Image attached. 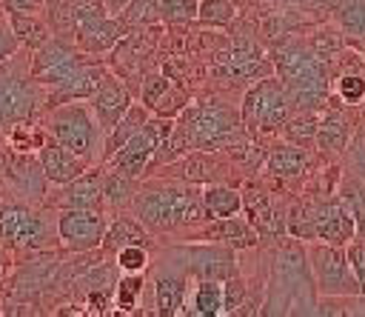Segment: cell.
Wrapping results in <instances>:
<instances>
[{
    "label": "cell",
    "mask_w": 365,
    "mask_h": 317,
    "mask_svg": "<svg viewBox=\"0 0 365 317\" xmlns=\"http://www.w3.org/2000/svg\"><path fill=\"white\" fill-rule=\"evenodd\" d=\"M134 208L140 223L154 231H171L205 217L202 197L191 186H163L140 191L134 197Z\"/></svg>",
    "instance_id": "obj_1"
},
{
    "label": "cell",
    "mask_w": 365,
    "mask_h": 317,
    "mask_svg": "<svg viewBox=\"0 0 365 317\" xmlns=\"http://www.w3.org/2000/svg\"><path fill=\"white\" fill-rule=\"evenodd\" d=\"M277 77L285 83L291 100H297L305 109H317L328 100V66L308 49L291 43L277 49L274 54Z\"/></svg>",
    "instance_id": "obj_2"
},
{
    "label": "cell",
    "mask_w": 365,
    "mask_h": 317,
    "mask_svg": "<svg viewBox=\"0 0 365 317\" xmlns=\"http://www.w3.org/2000/svg\"><path fill=\"white\" fill-rule=\"evenodd\" d=\"M48 134L86 163H94L106 151V131L100 129L97 117L74 100L54 106L48 117Z\"/></svg>",
    "instance_id": "obj_3"
},
{
    "label": "cell",
    "mask_w": 365,
    "mask_h": 317,
    "mask_svg": "<svg viewBox=\"0 0 365 317\" xmlns=\"http://www.w3.org/2000/svg\"><path fill=\"white\" fill-rule=\"evenodd\" d=\"M308 266L314 271V288L325 297H356L362 294L359 280L348 263V251L345 246H334V243H311L308 246Z\"/></svg>",
    "instance_id": "obj_4"
},
{
    "label": "cell",
    "mask_w": 365,
    "mask_h": 317,
    "mask_svg": "<svg viewBox=\"0 0 365 317\" xmlns=\"http://www.w3.org/2000/svg\"><path fill=\"white\" fill-rule=\"evenodd\" d=\"M291 114V94L279 77H262L254 83L242 100V117L248 129L254 126L262 134H271L274 129L285 126Z\"/></svg>",
    "instance_id": "obj_5"
},
{
    "label": "cell",
    "mask_w": 365,
    "mask_h": 317,
    "mask_svg": "<svg viewBox=\"0 0 365 317\" xmlns=\"http://www.w3.org/2000/svg\"><path fill=\"white\" fill-rule=\"evenodd\" d=\"M48 220L34 211L31 206L20 203H0V240L11 248H46L51 243Z\"/></svg>",
    "instance_id": "obj_6"
},
{
    "label": "cell",
    "mask_w": 365,
    "mask_h": 317,
    "mask_svg": "<svg viewBox=\"0 0 365 317\" xmlns=\"http://www.w3.org/2000/svg\"><path fill=\"white\" fill-rule=\"evenodd\" d=\"M180 129H182V137L194 146V149H214V146H222L234 129H237V117L231 109L225 106H217V103H200V106H191L182 120H180Z\"/></svg>",
    "instance_id": "obj_7"
},
{
    "label": "cell",
    "mask_w": 365,
    "mask_h": 317,
    "mask_svg": "<svg viewBox=\"0 0 365 317\" xmlns=\"http://www.w3.org/2000/svg\"><path fill=\"white\" fill-rule=\"evenodd\" d=\"M106 237V220L100 208H63L57 214V240L68 251L97 248Z\"/></svg>",
    "instance_id": "obj_8"
},
{
    "label": "cell",
    "mask_w": 365,
    "mask_h": 317,
    "mask_svg": "<svg viewBox=\"0 0 365 317\" xmlns=\"http://www.w3.org/2000/svg\"><path fill=\"white\" fill-rule=\"evenodd\" d=\"M291 231L302 234V237H317V240H325L334 246H348L356 234V220L345 206L328 203V206L314 208L305 217V226H294Z\"/></svg>",
    "instance_id": "obj_9"
},
{
    "label": "cell",
    "mask_w": 365,
    "mask_h": 317,
    "mask_svg": "<svg viewBox=\"0 0 365 317\" xmlns=\"http://www.w3.org/2000/svg\"><path fill=\"white\" fill-rule=\"evenodd\" d=\"M86 60L74 51H68V46L57 43V40H46L43 46L34 49V57H31V69H29V77L34 83H43V86H60L63 80H68Z\"/></svg>",
    "instance_id": "obj_10"
},
{
    "label": "cell",
    "mask_w": 365,
    "mask_h": 317,
    "mask_svg": "<svg viewBox=\"0 0 365 317\" xmlns=\"http://www.w3.org/2000/svg\"><path fill=\"white\" fill-rule=\"evenodd\" d=\"M37 160H40V166H43L46 180H51V183H57V186H66L68 180L80 177V174L86 171V166H91V163H86L83 157H77L71 149H66L63 143H57L51 134L40 143Z\"/></svg>",
    "instance_id": "obj_11"
},
{
    "label": "cell",
    "mask_w": 365,
    "mask_h": 317,
    "mask_svg": "<svg viewBox=\"0 0 365 317\" xmlns=\"http://www.w3.org/2000/svg\"><path fill=\"white\" fill-rule=\"evenodd\" d=\"M88 100H91V114L97 117V123H100V129H103L106 134L114 129V123H117V120L123 117V111L131 106L128 89H125L117 77H111V74H103L97 91H94Z\"/></svg>",
    "instance_id": "obj_12"
},
{
    "label": "cell",
    "mask_w": 365,
    "mask_h": 317,
    "mask_svg": "<svg viewBox=\"0 0 365 317\" xmlns=\"http://www.w3.org/2000/svg\"><path fill=\"white\" fill-rule=\"evenodd\" d=\"M154 151H157L154 140L145 134V129H140V131L131 134L117 151H111V168L134 180V177H140V174L145 171V166L151 163Z\"/></svg>",
    "instance_id": "obj_13"
},
{
    "label": "cell",
    "mask_w": 365,
    "mask_h": 317,
    "mask_svg": "<svg viewBox=\"0 0 365 317\" xmlns=\"http://www.w3.org/2000/svg\"><path fill=\"white\" fill-rule=\"evenodd\" d=\"M262 57L254 46H231L217 57V74L228 80H245L262 71Z\"/></svg>",
    "instance_id": "obj_14"
},
{
    "label": "cell",
    "mask_w": 365,
    "mask_h": 317,
    "mask_svg": "<svg viewBox=\"0 0 365 317\" xmlns=\"http://www.w3.org/2000/svg\"><path fill=\"white\" fill-rule=\"evenodd\" d=\"M103 203V177L100 174H80L68 180L60 191L63 208H100Z\"/></svg>",
    "instance_id": "obj_15"
},
{
    "label": "cell",
    "mask_w": 365,
    "mask_h": 317,
    "mask_svg": "<svg viewBox=\"0 0 365 317\" xmlns=\"http://www.w3.org/2000/svg\"><path fill=\"white\" fill-rule=\"evenodd\" d=\"M103 66H80L68 80H63L60 86H54V94H51V106H60V103H68V100H80V97H91L103 80Z\"/></svg>",
    "instance_id": "obj_16"
},
{
    "label": "cell",
    "mask_w": 365,
    "mask_h": 317,
    "mask_svg": "<svg viewBox=\"0 0 365 317\" xmlns=\"http://www.w3.org/2000/svg\"><path fill=\"white\" fill-rule=\"evenodd\" d=\"M77 31V40L86 51H108L120 37H123V26L117 20H111L108 14L106 17H97V20H88L83 26L74 29Z\"/></svg>",
    "instance_id": "obj_17"
},
{
    "label": "cell",
    "mask_w": 365,
    "mask_h": 317,
    "mask_svg": "<svg viewBox=\"0 0 365 317\" xmlns=\"http://www.w3.org/2000/svg\"><path fill=\"white\" fill-rule=\"evenodd\" d=\"M188 268L202 280H217V277H231L234 274V260H231V251L225 248H217V246H205V248H194L191 251V263Z\"/></svg>",
    "instance_id": "obj_18"
},
{
    "label": "cell",
    "mask_w": 365,
    "mask_h": 317,
    "mask_svg": "<svg viewBox=\"0 0 365 317\" xmlns=\"http://www.w3.org/2000/svg\"><path fill=\"white\" fill-rule=\"evenodd\" d=\"M188 297V283L180 274H157L154 283V306L157 314H182Z\"/></svg>",
    "instance_id": "obj_19"
},
{
    "label": "cell",
    "mask_w": 365,
    "mask_h": 317,
    "mask_svg": "<svg viewBox=\"0 0 365 317\" xmlns=\"http://www.w3.org/2000/svg\"><path fill=\"white\" fill-rule=\"evenodd\" d=\"M9 180H11V188H14L20 197H37V194L43 191L46 174H43L40 160L23 154V157H17V160L9 166Z\"/></svg>",
    "instance_id": "obj_20"
},
{
    "label": "cell",
    "mask_w": 365,
    "mask_h": 317,
    "mask_svg": "<svg viewBox=\"0 0 365 317\" xmlns=\"http://www.w3.org/2000/svg\"><path fill=\"white\" fill-rule=\"evenodd\" d=\"M200 197H202L205 220H222L242 208V194L228 186H205L200 188Z\"/></svg>",
    "instance_id": "obj_21"
},
{
    "label": "cell",
    "mask_w": 365,
    "mask_h": 317,
    "mask_svg": "<svg viewBox=\"0 0 365 317\" xmlns=\"http://www.w3.org/2000/svg\"><path fill=\"white\" fill-rule=\"evenodd\" d=\"M145 240H148L145 228L134 217H114V223L106 228V237H103V243L114 251H120L123 246H145Z\"/></svg>",
    "instance_id": "obj_22"
},
{
    "label": "cell",
    "mask_w": 365,
    "mask_h": 317,
    "mask_svg": "<svg viewBox=\"0 0 365 317\" xmlns=\"http://www.w3.org/2000/svg\"><path fill=\"white\" fill-rule=\"evenodd\" d=\"M308 168V154L299 146H277L268 154V171L277 177H297Z\"/></svg>",
    "instance_id": "obj_23"
},
{
    "label": "cell",
    "mask_w": 365,
    "mask_h": 317,
    "mask_svg": "<svg viewBox=\"0 0 365 317\" xmlns=\"http://www.w3.org/2000/svg\"><path fill=\"white\" fill-rule=\"evenodd\" d=\"M191 308L197 314H205V317H217V314H225V294H222V286L217 280H208L202 277L194 291H191Z\"/></svg>",
    "instance_id": "obj_24"
},
{
    "label": "cell",
    "mask_w": 365,
    "mask_h": 317,
    "mask_svg": "<svg viewBox=\"0 0 365 317\" xmlns=\"http://www.w3.org/2000/svg\"><path fill=\"white\" fill-rule=\"evenodd\" d=\"M148 120V114H145V109L143 106H128L125 111H123V117L114 123V129L106 134V154H111V151H117L131 134H137L140 129H143V123Z\"/></svg>",
    "instance_id": "obj_25"
},
{
    "label": "cell",
    "mask_w": 365,
    "mask_h": 317,
    "mask_svg": "<svg viewBox=\"0 0 365 317\" xmlns=\"http://www.w3.org/2000/svg\"><path fill=\"white\" fill-rule=\"evenodd\" d=\"M348 134H351V120L342 117L339 111H328L325 120L317 123V140H319V146L328 149V151L345 149Z\"/></svg>",
    "instance_id": "obj_26"
},
{
    "label": "cell",
    "mask_w": 365,
    "mask_h": 317,
    "mask_svg": "<svg viewBox=\"0 0 365 317\" xmlns=\"http://www.w3.org/2000/svg\"><path fill=\"white\" fill-rule=\"evenodd\" d=\"M214 223H217L214 237L222 240L225 246H231V248H248V246H254L257 228L251 223H245V220H240L234 214L231 217H222V220H214Z\"/></svg>",
    "instance_id": "obj_27"
},
{
    "label": "cell",
    "mask_w": 365,
    "mask_h": 317,
    "mask_svg": "<svg viewBox=\"0 0 365 317\" xmlns=\"http://www.w3.org/2000/svg\"><path fill=\"white\" fill-rule=\"evenodd\" d=\"M9 26H11V31L17 34V40L23 46L37 49L48 40V29L37 14H9Z\"/></svg>",
    "instance_id": "obj_28"
},
{
    "label": "cell",
    "mask_w": 365,
    "mask_h": 317,
    "mask_svg": "<svg viewBox=\"0 0 365 317\" xmlns=\"http://www.w3.org/2000/svg\"><path fill=\"white\" fill-rule=\"evenodd\" d=\"M245 211H248V223L259 231V234H271L274 231V208L268 203V197L257 188L245 191Z\"/></svg>",
    "instance_id": "obj_29"
},
{
    "label": "cell",
    "mask_w": 365,
    "mask_h": 317,
    "mask_svg": "<svg viewBox=\"0 0 365 317\" xmlns=\"http://www.w3.org/2000/svg\"><path fill=\"white\" fill-rule=\"evenodd\" d=\"M43 140H46V137H43V131H40V129H34V126H29L26 120L11 123V126H9V131H6V143H9V149H14L17 154L37 151Z\"/></svg>",
    "instance_id": "obj_30"
},
{
    "label": "cell",
    "mask_w": 365,
    "mask_h": 317,
    "mask_svg": "<svg viewBox=\"0 0 365 317\" xmlns=\"http://www.w3.org/2000/svg\"><path fill=\"white\" fill-rule=\"evenodd\" d=\"M237 14L234 0H200L197 3V20L202 26H228Z\"/></svg>",
    "instance_id": "obj_31"
},
{
    "label": "cell",
    "mask_w": 365,
    "mask_h": 317,
    "mask_svg": "<svg viewBox=\"0 0 365 317\" xmlns=\"http://www.w3.org/2000/svg\"><path fill=\"white\" fill-rule=\"evenodd\" d=\"M143 286H145V283H143L140 271H125V277H120V283H117V294H114L117 308H123V311H134Z\"/></svg>",
    "instance_id": "obj_32"
},
{
    "label": "cell",
    "mask_w": 365,
    "mask_h": 317,
    "mask_svg": "<svg viewBox=\"0 0 365 317\" xmlns=\"http://www.w3.org/2000/svg\"><path fill=\"white\" fill-rule=\"evenodd\" d=\"M123 17L131 26H151L160 20V0H128Z\"/></svg>",
    "instance_id": "obj_33"
},
{
    "label": "cell",
    "mask_w": 365,
    "mask_h": 317,
    "mask_svg": "<svg viewBox=\"0 0 365 317\" xmlns=\"http://www.w3.org/2000/svg\"><path fill=\"white\" fill-rule=\"evenodd\" d=\"M339 26L354 37H365V0H342Z\"/></svg>",
    "instance_id": "obj_34"
},
{
    "label": "cell",
    "mask_w": 365,
    "mask_h": 317,
    "mask_svg": "<svg viewBox=\"0 0 365 317\" xmlns=\"http://www.w3.org/2000/svg\"><path fill=\"white\" fill-rule=\"evenodd\" d=\"M197 3L200 0H160V20L182 26L197 17Z\"/></svg>",
    "instance_id": "obj_35"
},
{
    "label": "cell",
    "mask_w": 365,
    "mask_h": 317,
    "mask_svg": "<svg viewBox=\"0 0 365 317\" xmlns=\"http://www.w3.org/2000/svg\"><path fill=\"white\" fill-rule=\"evenodd\" d=\"M103 200H108L111 206H123L131 200V177L111 171L103 177Z\"/></svg>",
    "instance_id": "obj_36"
},
{
    "label": "cell",
    "mask_w": 365,
    "mask_h": 317,
    "mask_svg": "<svg viewBox=\"0 0 365 317\" xmlns=\"http://www.w3.org/2000/svg\"><path fill=\"white\" fill-rule=\"evenodd\" d=\"M336 94L348 106H359L365 100V77L362 74H339L336 77Z\"/></svg>",
    "instance_id": "obj_37"
},
{
    "label": "cell",
    "mask_w": 365,
    "mask_h": 317,
    "mask_svg": "<svg viewBox=\"0 0 365 317\" xmlns=\"http://www.w3.org/2000/svg\"><path fill=\"white\" fill-rule=\"evenodd\" d=\"M117 266L123 271H143L148 266V254H145V246H123L117 251Z\"/></svg>",
    "instance_id": "obj_38"
},
{
    "label": "cell",
    "mask_w": 365,
    "mask_h": 317,
    "mask_svg": "<svg viewBox=\"0 0 365 317\" xmlns=\"http://www.w3.org/2000/svg\"><path fill=\"white\" fill-rule=\"evenodd\" d=\"M168 94V80L163 74H151L145 83H143V103L148 109H160V100Z\"/></svg>",
    "instance_id": "obj_39"
},
{
    "label": "cell",
    "mask_w": 365,
    "mask_h": 317,
    "mask_svg": "<svg viewBox=\"0 0 365 317\" xmlns=\"http://www.w3.org/2000/svg\"><path fill=\"white\" fill-rule=\"evenodd\" d=\"M348 263H351V268L359 280V288L365 294V243H351L348 246Z\"/></svg>",
    "instance_id": "obj_40"
},
{
    "label": "cell",
    "mask_w": 365,
    "mask_h": 317,
    "mask_svg": "<svg viewBox=\"0 0 365 317\" xmlns=\"http://www.w3.org/2000/svg\"><path fill=\"white\" fill-rule=\"evenodd\" d=\"M17 49H20L17 34L11 31V26H9V23H0V63H3V60H9L11 54H17Z\"/></svg>",
    "instance_id": "obj_41"
},
{
    "label": "cell",
    "mask_w": 365,
    "mask_h": 317,
    "mask_svg": "<svg viewBox=\"0 0 365 317\" xmlns=\"http://www.w3.org/2000/svg\"><path fill=\"white\" fill-rule=\"evenodd\" d=\"M3 6L9 14H37L46 0H3Z\"/></svg>",
    "instance_id": "obj_42"
},
{
    "label": "cell",
    "mask_w": 365,
    "mask_h": 317,
    "mask_svg": "<svg viewBox=\"0 0 365 317\" xmlns=\"http://www.w3.org/2000/svg\"><path fill=\"white\" fill-rule=\"evenodd\" d=\"M222 294H225V311H234V308L242 303L245 288H242V283H240V280H228V283H225V288H222Z\"/></svg>",
    "instance_id": "obj_43"
},
{
    "label": "cell",
    "mask_w": 365,
    "mask_h": 317,
    "mask_svg": "<svg viewBox=\"0 0 365 317\" xmlns=\"http://www.w3.org/2000/svg\"><path fill=\"white\" fill-rule=\"evenodd\" d=\"M108 308V294L106 291H91L88 294V311L91 314H106Z\"/></svg>",
    "instance_id": "obj_44"
},
{
    "label": "cell",
    "mask_w": 365,
    "mask_h": 317,
    "mask_svg": "<svg viewBox=\"0 0 365 317\" xmlns=\"http://www.w3.org/2000/svg\"><path fill=\"white\" fill-rule=\"evenodd\" d=\"M125 3H128V0H103V6H106V11H108V14L123 11V9H125Z\"/></svg>",
    "instance_id": "obj_45"
},
{
    "label": "cell",
    "mask_w": 365,
    "mask_h": 317,
    "mask_svg": "<svg viewBox=\"0 0 365 317\" xmlns=\"http://www.w3.org/2000/svg\"><path fill=\"white\" fill-rule=\"evenodd\" d=\"M6 263H9V260H6V254H3V251H0V277H3V274H6Z\"/></svg>",
    "instance_id": "obj_46"
}]
</instances>
